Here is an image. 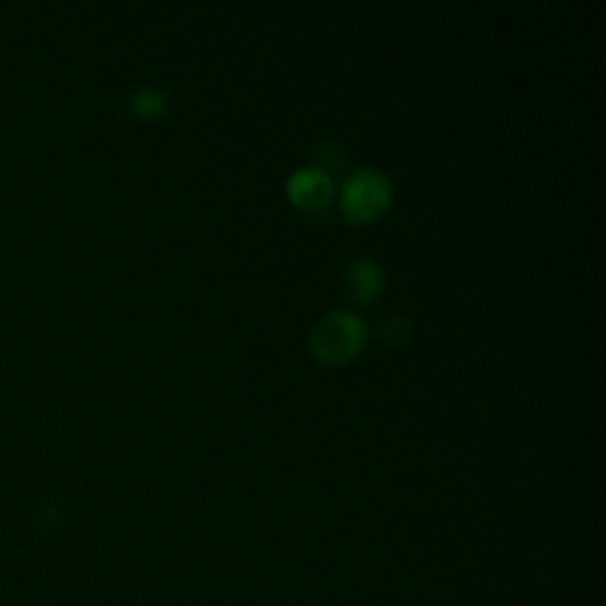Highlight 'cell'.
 <instances>
[{
    "mask_svg": "<svg viewBox=\"0 0 606 606\" xmlns=\"http://www.w3.org/2000/svg\"><path fill=\"white\" fill-rule=\"evenodd\" d=\"M367 341L365 320L346 308L327 313L311 332V351L320 363L337 365L351 360Z\"/></svg>",
    "mask_w": 606,
    "mask_h": 606,
    "instance_id": "6da1fadb",
    "label": "cell"
},
{
    "mask_svg": "<svg viewBox=\"0 0 606 606\" xmlns=\"http://www.w3.org/2000/svg\"><path fill=\"white\" fill-rule=\"evenodd\" d=\"M391 199V183L379 169L353 171L341 185V211L353 223L375 221L389 209Z\"/></svg>",
    "mask_w": 606,
    "mask_h": 606,
    "instance_id": "7a4b0ae2",
    "label": "cell"
},
{
    "mask_svg": "<svg viewBox=\"0 0 606 606\" xmlns=\"http://www.w3.org/2000/svg\"><path fill=\"white\" fill-rule=\"evenodd\" d=\"M287 195L294 204L306 211L325 209L332 197V176L318 166H306V169L294 171L287 180Z\"/></svg>",
    "mask_w": 606,
    "mask_h": 606,
    "instance_id": "3957f363",
    "label": "cell"
},
{
    "mask_svg": "<svg viewBox=\"0 0 606 606\" xmlns=\"http://www.w3.org/2000/svg\"><path fill=\"white\" fill-rule=\"evenodd\" d=\"M346 287L353 301H375L384 289V270L372 259H365V256L353 259L346 268Z\"/></svg>",
    "mask_w": 606,
    "mask_h": 606,
    "instance_id": "277c9868",
    "label": "cell"
},
{
    "mask_svg": "<svg viewBox=\"0 0 606 606\" xmlns=\"http://www.w3.org/2000/svg\"><path fill=\"white\" fill-rule=\"evenodd\" d=\"M315 157H318V169L325 173L341 171L346 166V152L334 138H322L315 147Z\"/></svg>",
    "mask_w": 606,
    "mask_h": 606,
    "instance_id": "5b68a950",
    "label": "cell"
},
{
    "mask_svg": "<svg viewBox=\"0 0 606 606\" xmlns=\"http://www.w3.org/2000/svg\"><path fill=\"white\" fill-rule=\"evenodd\" d=\"M131 105L140 116H147V119H150V116H159L161 112H164L166 98H164V93L157 88H145V90H140V93L133 95Z\"/></svg>",
    "mask_w": 606,
    "mask_h": 606,
    "instance_id": "8992f818",
    "label": "cell"
},
{
    "mask_svg": "<svg viewBox=\"0 0 606 606\" xmlns=\"http://www.w3.org/2000/svg\"><path fill=\"white\" fill-rule=\"evenodd\" d=\"M410 334H412V325L405 315H391V318L384 320L382 337L389 341V344H403Z\"/></svg>",
    "mask_w": 606,
    "mask_h": 606,
    "instance_id": "52a82bcc",
    "label": "cell"
}]
</instances>
